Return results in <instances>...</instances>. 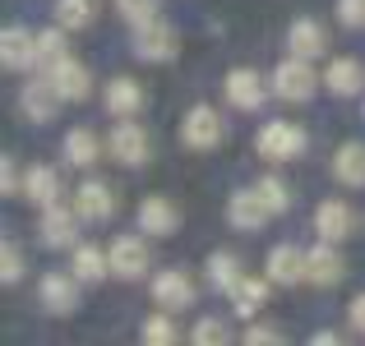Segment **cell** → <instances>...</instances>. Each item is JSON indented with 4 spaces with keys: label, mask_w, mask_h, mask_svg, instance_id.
I'll return each mask as SVG.
<instances>
[{
    "label": "cell",
    "mask_w": 365,
    "mask_h": 346,
    "mask_svg": "<svg viewBox=\"0 0 365 346\" xmlns=\"http://www.w3.org/2000/svg\"><path fill=\"white\" fill-rule=\"evenodd\" d=\"M176 337H180V328H176V319H171V310L153 314V319L143 323V342L148 346H171Z\"/></svg>",
    "instance_id": "obj_30"
},
{
    "label": "cell",
    "mask_w": 365,
    "mask_h": 346,
    "mask_svg": "<svg viewBox=\"0 0 365 346\" xmlns=\"http://www.w3.org/2000/svg\"><path fill=\"white\" fill-rule=\"evenodd\" d=\"M305 263H310V249H301V245H273V249H268V282H273V286L310 282V277H305Z\"/></svg>",
    "instance_id": "obj_10"
},
{
    "label": "cell",
    "mask_w": 365,
    "mask_h": 346,
    "mask_svg": "<svg viewBox=\"0 0 365 346\" xmlns=\"http://www.w3.org/2000/svg\"><path fill=\"white\" fill-rule=\"evenodd\" d=\"M180 51V37L167 19H148V23H134V56L148 65H162V61H176Z\"/></svg>",
    "instance_id": "obj_2"
},
{
    "label": "cell",
    "mask_w": 365,
    "mask_h": 346,
    "mask_svg": "<svg viewBox=\"0 0 365 346\" xmlns=\"http://www.w3.org/2000/svg\"><path fill=\"white\" fill-rule=\"evenodd\" d=\"M61 88L51 83V74H42V79H28L24 83V98H19V111L28 115L33 125H46L56 111H61Z\"/></svg>",
    "instance_id": "obj_8"
},
{
    "label": "cell",
    "mask_w": 365,
    "mask_h": 346,
    "mask_svg": "<svg viewBox=\"0 0 365 346\" xmlns=\"http://www.w3.org/2000/svg\"><path fill=\"white\" fill-rule=\"evenodd\" d=\"M347 319H351V328L365 332V295H356V300L347 305Z\"/></svg>",
    "instance_id": "obj_39"
},
{
    "label": "cell",
    "mask_w": 365,
    "mask_h": 346,
    "mask_svg": "<svg viewBox=\"0 0 365 346\" xmlns=\"http://www.w3.org/2000/svg\"><path fill=\"white\" fill-rule=\"evenodd\" d=\"M245 277V268H241V258L232 254V249H217V254H208V286L213 291H227L232 295V286Z\"/></svg>",
    "instance_id": "obj_27"
},
{
    "label": "cell",
    "mask_w": 365,
    "mask_h": 346,
    "mask_svg": "<svg viewBox=\"0 0 365 346\" xmlns=\"http://www.w3.org/2000/svg\"><path fill=\"white\" fill-rule=\"evenodd\" d=\"M222 93H227V102H232L236 111H259V107H264V98H268L264 74H259V70H232V74H227V83H222Z\"/></svg>",
    "instance_id": "obj_14"
},
{
    "label": "cell",
    "mask_w": 365,
    "mask_h": 346,
    "mask_svg": "<svg viewBox=\"0 0 365 346\" xmlns=\"http://www.w3.org/2000/svg\"><path fill=\"white\" fill-rule=\"evenodd\" d=\"M79 208H61V204H51V208H42V222H37V231H42V245L46 249H74L79 245Z\"/></svg>",
    "instance_id": "obj_6"
},
{
    "label": "cell",
    "mask_w": 365,
    "mask_h": 346,
    "mask_svg": "<svg viewBox=\"0 0 365 346\" xmlns=\"http://www.w3.org/2000/svg\"><path fill=\"white\" fill-rule=\"evenodd\" d=\"M102 102H107V111L116 115V120H125V115H139L143 111V88L134 79H111L107 93H102Z\"/></svg>",
    "instance_id": "obj_25"
},
{
    "label": "cell",
    "mask_w": 365,
    "mask_h": 346,
    "mask_svg": "<svg viewBox=\"0 0 365 346\" xmlns=\"http://www.w3.org/2000/svg\"><path fill=\"white\" fill-rule=\"evenodd\" d=\"M65 33H70L65 23H56V28H46V33H37V70H51V65H61L65 56H70V42H65Z\"/></svg>",
    "instance_id": "obj_28"
},
{
    "label": "cell",
    "mask_w": 365,
    "mask_h": 346,
    "mask_svg": "<svg viewBox=\"0 0 365 346\" xmlns=\"http://www.w3.org/2000/svg\"><path fill=\"white\" fill-rule=\"evenodd\" d=\"M74 208H79L83 222H107V217L116 213V194H111V185H102V180H83V185L74 189Z\"/></svg>",
    "instance_id": "obj_18"
},
{
    "label": "cell",
    "mask_w": 365,
    "mask_h": 346,
    "mask_svg": "<svg viewBox=\"0 0 365 346\" xmlns=\"http://www.w3.org/2000/svg\"><path fill=\"white\" fill-rule=\"evenodd\" d=\"M305 277H310L314 286H338L342 277H347V258H342L338 240H319V245L310 249V263H305Z\"/></svg>",
    "instance_id": "obj_11"
},
{
    "label": "cell",
    "mask_w": 365,
    "mask_h": 346,
    "mask_svg": "<svg viewBox=\"0 0 365 346\" xmlns=\"http://www.w3.org/2000/svg\"><path fill=\"white\" fill-rule=\"evenodd\" d=\"M310 342H314V346H338V342H342V332H314Z\"/></svg>",
    "instance_id": "obj_40"
},
{
    "label": "cell",
    "mask_w": 365,
    "mask_h": 346,
    "mask_svg": "<svg viewBox=\"0 0 365 346\" xmlns=\"http://www.w3.org/2000/svg\"><path fill=\"white\" fill-rule=\"evenodd\" d=\"M134 226H139L143 236H171V231L180 226V208L162 194H148L139 204V213H134Z\"/></svg>",
    "instance_id": "obj_13"
},
{
    "label": "cell",
    "mask_w": 365,
    "mask_h": 346,
    "mask_svg": "<svg viewBox=\"0 0 365 346\" xmlns=\"http://www.w3.org/2000/svg\"><path fill=\"white\" fill-rule=\"evenodd\" d=\"M287 51H292V56H305V61H314V56L329 51V33H324L314 19H296V23L287 28Z\"/></svg>",
    "instance_id": "obj_22"
},
{
    "label": "cell",
    "mask_w": 365,
    "mask_h": 346,
    "mask_svg": "<svg viewBox=\"0 0 365 346\" xmlns=\"http://www.w3.org/2000/svg\"><path fill=\"white\" fill-rule=\"evenodd\" d=\"M158 9H162V0H116V14L130 19V28H134V23H148V19H158Z\"/></svg>",
    "instance_id": "obj_35"
},
{
    "label": "cell",
    "mask_w": 365,
    "mask_h": 346,
    "mask_svg": "<svg viewBox=\"0 0 365 346\" xmlns=\"http://www.w3.org/2000/svg\"><path fill=\"white\" fill-rule=\"evenodd\" d=\"M268 217H273V208L259 199V189H255V185H250V189H236L232 204H227V222H232L236 231H259V226L268 222Z\"/></svg>",
    "instance_id": "obj_16"
},
{
    "label": "cell",
    "mask_w": 365,
    "mask_h": 346,
    "mask_svg": "<svg viewBox=\"0 0 365 346\" xmlns=\"http://www.w3.org/2000/svg\"><path fill=\"white\" fill-rule=\"evenodd\" d=\"M98 157H102V139L88 130V125H74V130L65 134V162L79 167V171H88V167H98Z\"/></svg>",
    "instance_id": "obj_23"
},
{
    "label": "cell",
    "mask_w": 365,
    "mask_h": 346,
    "mask_svg": "<svg viewBox=\"0 0 365 346\" xmlns=\"http://www.w3.org/2000/svg\"><path fill=\"white\" fill-rule=\"evenodd\" d=\"M19 277H24V254H19L14 240H5V245H0V282L14 286Z\"/></svg>",
    "instance_id": "obj_34"
},
{
    "label": "cell",
    "mask_w": 365,
    "mask_h": 346,
    "mask_svg": "<svg viewBox=\"0 0 365 346\" xmlns=\"http://www.w3.org/2000/svg\"><path fill=\"white\" fill-rule=\"evenodd\" d=\"M342 28H365V0H338Z\"/></svg>",
    "instance_id": "obj_36"
},
{
    "label": "cell",
    "mask_w": 365,
    "mask_h": 346,
    "mask_svg": "<svg viewBox=\"0 0 365 346\" xmlns=\"http://www.w3.org/2000/svg\"><path fill=\"white\" fill-rule=\"evenodd\" d=\"M46 74H51V83L61 88V98H65V102H83V98L93 93V74H88V65H79L74 56H65V61H61V65H51Z\"/></svg>",
    "instance_id": "obj_20"
},
{
    "label": "cell",
    "mask_w": 365,
    "mask_h": 346,
    "mask_svg": "<svg viewBox=\"0 0 365 346\" xmlns=\"http://www.w3.org/2000/svg\"><path fill=\"white\" fill-rule=\"evenodd\" d=\"M0 65H5L9 74L28 70V65H37V33H28V28L9 23L5 33H0Z\"/></svg>",
    "instance_id": "obj_12"
},
{
    "label": "cell",
    "mask_w": 365,
    "mask_h": 346,
    "mask_svg": "<svg viewBox=\"0 0 365 346\" xmlns=\"http://www.w3.org/2000/svg\"><path fill=\"white\" fill-rule=\"evenodd\" d=\"M255 189H259V199H264V204L273 208V217L292 208V194H287V185H282L277 176H264V180H255Z\"/></svg>",
    "instance_id": "obj_33"
},
{
    "label": "cell",
    "mask_w": 365,
    "mask_h": 346,
    "mask_svg": "<svg viewBox=\"0 0 365 346\" xmlns=\"http://www.w3.org/2000/svg\"><path fill=\"white\" fill-rule=\"evenodd\" d=\"M195 277L180 273V268H171V273H158L153 277V300H158V310H190L195 305Z\"/></svg>",
    "instance_id": "obj_9"
},
{
    "label": "cell",
    "mask_w": 365,
    "mask_h": 346,
    "mask_svg": "<svg viewBox=\"0 0 365 346\" xmlns=\"http://www.w3.org/2000/svg\"><path fill=\"white\" fill-rule=\"evenodd\" d=\"M24 199H28L33 208H51V204H61V171L46 167V162L28 167V176H24Z\"/></svg>",
    "instance_id": "obj_19"
},
{
    "label": "cell",
    "mask_w": 365,
    "mask_h": 346,
    "mask_svg": "<svg viewBox=\"0 0 365 346\" xmlns=\"http://www.w3.org/2000/svg\"><path fill=\"white\" fill-rule=\"evenodd\" d=\"M37 295H42V310L74 314V310H79V277H74V273H46L42 286H37Z\"/></svg>",
    "instance_id": "obj_15"
},
{
    "label": "cell",
    "mask_w": 365,
    "mask_h": 346,
    "mask_svg": "<svg viewBox=\"0 0 365 346\" xmlns=\"http://www.w3.org/2000/svg\"><path fill=\"white\" fill-rule=\"evenodd\" d=\"M333 176H338V185L347 189H365V143H342L338 152H333Z\"/></svg>",
    "instance_id": "obj_24"
},
{
    "label": "cell",
    "mask_w": 365,
    "mask_h": 346,
    "mask_svg": "<svg viewBox=\"0 0 365 346\" xmlns=\"http://www.w3.org/2000/svg\"><path fill=\"white\" fill-rule=\"evenodd\" d=\"M70 273L79 277V282H102V277H111V254L98 249V245H74Z\"/></svg>",
    "instance_id": "obj_26"
},
{
    "label": "cell",
    "mask_w": 365,
    "mask_h": 346,
    "mask_svg": "<svg viewBox=\"0 0 365 346\" xmlns=\"http://www.w3.org/2000/svg\"><path fill=\"white\" fill-rule=\"evenodd\" d=\"M222 134H227V125H222V115L208 107V102L190 107L185 120H180V139H185V148H195V152L217 148V143H222Z\"/></svg>",
    "instance_id": "obj_5"
},
{
    "label": "cell",
    "mask_w": 365,
    "mask_h": 346,
    "mask_svg": "<svg viewBox=\"0 0 365 346\" xmlns=\"http://www.w3.org/2000/svg\"><path fill=\"white\" fill-rule=\"evenodd\" d=\"M190 342L195 346H227L232 342V328H227L222 319H199L195 328H190Z\"/></svg>",
    "instance_id": "obj_32"
},
{
    "label": "cell",
    "mask_w": 365,
    "mask_h": 346,
    "mask_svg": "<svg viewBox=\"0 0 365 346\" xmlns=\"http://www.w3.org/2000/svg\"><path fill=\"white\" fill-rule=\"evenodd\" d=\"M0 185H5L9 199L19 194V162H14V157H0Z\"/></svg>",
    "instance_id": "obj_38"
},
{
    "label": "cell",
    "mask_w": 365,
    "mask_h": 346,
    "mask_svg": "<svg viewBox=\"0 0 365 346\" xmlns=\"http://www.w3.org/2000/svg\"><path fill=\"white\" fill-rule=\"evenodd\" d=\"M324 88H329L333 98H356V93H365V65L351 61V56H338V61L324 70Z\"/></svg>",
    "instance_id": "obj_21"
},
{
    "label": "cell",
    "mask_w": 365,
    "mask_h": 346,
    "mask_svg": "<svg viewBox=\"0 0 365 346\" xmlns=\"http://www.w3.org/2000/svg\"><path fill=\"white\" fill-rule=\"evenodd\" d=\"M314 88H319V74H314V65L305 56H287L273 70V93L282 102H310Z\"/></svg>",
    "instance_id": "obj_3"
},
{
    "label": "cell",
    "mask_w": 365,
    "mask_h": 346,
    "mask_svg": "<svg viewBox=\"0 0 365 346\" xmlns=\"http://www.w3.org/2000/svg\"><path fill=\"white\" fill-rule=\"evenodd\" d=\"M107 254H111V277H125V282L143 277V273H148V263H153L148 245H143V231H139V236H116Z\"/></svg>",
    "instance_id": "obj_7"
},
{
    "label": "cell",
    "mask_w": 365,
    "mask_h": 346,
    "mask_svg": "<svg viewBox=\"0 0 365 346\" xmlns=\"http://www.w3.org/2000/svg\"><path fill=\"white\" fill-rule=\"evenodd\" d=\"M255 148H259L264 162H296L305 148H310V134H305L301 125H292V120H268L264 130H259Z\"/></svg>",
    "instance_id": "obj_1"
},
{
    "label": "cell",
    "mask_w": 365,
    "mask_h": 346,
    "mask_svg": "<svg viewBox=\"0 0 365 346\" xmlns=\"http://www.w3.org/2000/svg\"><path fill=\"white\" fill-rule=\"evenodd\" d=\"M351 226H356V213L347 208V199H324L319 208H314V231H319V240H347Z\"/></svg>",
    "instance_id": "obj_17"
},
{
    "label": "cell",
    "mask_w": 365,
    "mask_h": 346,
    "mask_svg": "<svg viewBox=\"0 0 365 346\" xmlns=\"http://www.w3.org/2000/svg\"><path fill=\"white\" fill-rule=\"evenodd\" d=\"M107 152L120 162V167H134V171H139L143 162L153 157V139H148V130H143V125H134V115H125L120 125H111Z\"/></svg>",
    "instance_id": "obj_4"
},
{
    "label": "cell",
    "mask_w": 365,
    "mask_h": 346,
    "mask_svg": "<svg viewBox=\"0 0 365 346\" xmlns=\"http://www.w3.org/2000/svg\"><path fill=\"white\" fill-rule=\"evenodd\" d=\"M56 23L74 28H88L93 23V0H56Z\"/></svg>",
    "instance_id": "obj_31"
},
{
    "label": "cell",
    "mask_w": 365,
    "mask_h": 346,
    "mask_svg": "<svg viewBox=\"0 0 365 346\" xmlns=\"http://www.w3.org/2000/svg\"><path fill=\"white\" fill-rule=\"evenodd\" d=\"M264 300H268V286L255 282V277H241V282L232 286V310L241 314V319H255V314L264 310Z\"/></svg>",
    "instance_id": "obj_29"
},
{
    "label": "cell",
    "mask_w": 365,
    "mask_h": 346,
    "mask_svg": "<svg viewBox=\"0 0 365 346\" xmlns=\"http://www.w3.org/2000/svg\"><path fill=\"white\" fill-rule=\"evenodd\" d=\"M264 342H282V328H273V323H255V328H245V346H264Z\"/></svg>",
    "instance_id": "obj_37"
}]
</instances>
